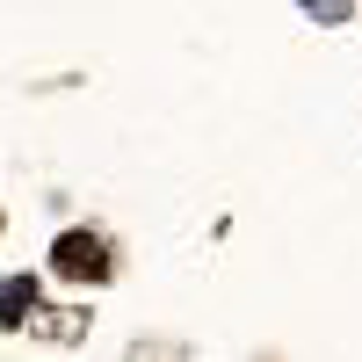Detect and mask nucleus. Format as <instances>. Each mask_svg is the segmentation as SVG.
I'll use <instances>...</instances> for the list:
<instances>
[{"instance_id":"1","label":"nucleus","mask_w":362,"mask_h":362,"mask_svg":"<svg viewBox=\"0 0 362 362\" xmlns=\"http://www.w3.org/2000/svg\"><path fill=\"white\" fill-rule=\"evenodd\" d=\"M51 261L66 268V276H80V283H95V276H109V247L95 232H58V247H51Z\"/></svg>"},{"instance_id":"2","label":"nucleus","mask_w":362,"mask_h":362,"mask_svg":"<svg viewBox=\"0 0 362 362\" xmlns=\"http://www.w3.org/2000/svg\"><path fill=\"white\" fill-rule=\"evenodd\" d=\"M29 297H37L29 283H8V290H0V319H22V312H29Z\"/></svg>"}]
</instances>
